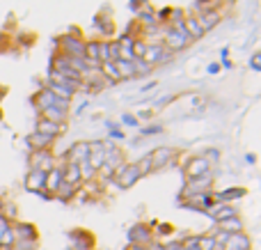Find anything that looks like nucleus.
I'll return each instance as SVG.
<instances>
[{"label":"nucleus","mask_w":261,"mask_h":250,"mask_svg":"<svg viewBox=\"0 0 261 250\" xmlns=\"http://www.w3.org/2000/svg\"><path fill=\"white\" fill-rule=\"evenodd\" d=\"M12 232H14V239H16V241H37V237H39L35 225H30V223H14Z\"/></svg>","instance_id":"1"},{"label":"nucleus","mask_w":261,"mask_h":250,"mask_svg":"<svg viewBox=\"0 0 261 250\" xmlns=\"http://www.w3.org/2000/svg\"><path fill=\"white\" fill-rule=\"evenodd\" d=\"M46 174L48 172H41V170H30L25 177V188L32 193H41L46 186Z\"/></svg>","instance_id":"2"},{"label":"nucleus","mask_w":261,"mask_h":250,"mask_svg":"<svg viewBox=\"0 0 261 250\" xmlns=\"http://www.w3.org/2000/svg\"><path fill=\"white\" fill-rule=\"evenodd\" d=\"M225 250H250V241L243 232L239 234H229L225 241Z\"/></svg>","instance_id":"3"},{"label":"nucleus","mask_w":261,"mask_h":250,"mask_svg":"<svg viewBox=\"0 0 261 250\" xmlns=\"http://www.w3.org/2000/svg\"><path fill=\"white\" fill-rule=\"evenodd\" d=\"M138 177H140L138 165H130V168H126V170H119L117 182H119V186L122 188H128V186H133V184L138 182Z\"/></svg>","instance_id":"4"},{"label":"nucleus","mask_w":261,"mask_h":250,"mask_svg":"<svg viewBox=\"0 0 261 250\" xmlns=\"http://www.w3.org/2000/svg\"><path fill=\"white\" fill-rule=\"evenodd\" d=\"M208 214H211L218 223H225V220L234 218L236 211H234V207H229V205H213L211 209H208Z\"/></svg>","instance_id":"5"},{"label":"nucleus","mask_w":261,"mask_h":250,"mask_svg":"<svg viewBox=\"0 0 261 250\" xmlns=\"http://www.w3.org/2000/svg\"><path fill=\"white\" fill-rule=\"evenodd\" d=\"M130 241H133V246H144V243L151 241V230L144 228V225H138V228L130 230Z\"/></svg>","instance_id":"6"},{"label":"nucleus","mask_w":261,"mask_h":250,"mask_svg":"<svg viewBox=\"0 0 261 250\" xmlns=\"http://www.w3.org/2000/svg\"><path fill=\"white\" fill-rule=\"evenodd\" d=\"M172 156V152L170 149H158V154H153V156H149V163L153 165V168H161V165H165L167 163V159Z\"/></svg>","instance_id":"7"},{"label":"nucleus","mask_w":261,"mask_h":250,"mask_svg":"<svg viewBox=\"0 0 261 250\" xmlns=\"http://www.w3.org/2000/svg\"><path fill=\"white\" fill-rule=\"evenodd\" d=\"M220 230H225L227 234H239V232H243V225H241L239 218H229L225 223H220Z\"/></svg>","instance_id":"8"},{"label":"nucleus","mask_w":261,"mask_h":250,"mask_svg":"<svg viewBox=\"0 0 261 250\" xmlns=\"http://www.w3.org/2000/svg\"><path fill=\"white\" fill-rule=\"evenodd\" d=\"M73 193H76V188H73L71 184H64V182H62V186L58 188V193H55V195H58L60 200L67 202V200H71V197H73Z\"/></svg>","instance_id":"9"},{"label":"nucleus","mask_w":261,"mask_h":250,"mask_svg":"<svg viewBox=\"0 0 261 250\" xmlns=\"http://www.w3.org/2000/svg\"><path fill=\"white\" fill-rule=\"evenodd\" d=\"M216 246H218L216 237H202V239H197V250H216Z\"/></svg>","instance_id":"10"},{"label":"nucleus","mask_w":261,"mask_h":250,"mask_svg":"<svg viewBox=\"0 0 261 250\" xmlns=\"http://www.w3.org/2000/svg\"><path fill=\"white\" fill-rule=\"evenodd\" d=\"M14 250H37V241H16Z\"/></svg>","instance_id":"11"},{"label":"nucleus","mask_w":261,"mask_h":250,"mask_svg":"<svg viewBox=\"0 0 261 250\" xmlns=\"http://www.w3.org/2000/svg\"><path fill=\"white\" fill-rule=\"evenodd\" d=\"M245 191H227V193H222V197L225 200H234V197H241Z\"/></svg>","instance_id":"12"},{"label":"nucleus","mask_w":261,"mask_h":250,"mask_svg":"<svg viewBox=\"0 0 261 250\" xmlns=\"http://www.w3.org/2000/svg\"><path fill=\"white\" fill-rule=\"evenodd\" d=\"M3 207H5V202H3V200H0V214H3Z\"/></svg>","instance_id":"13"},{"label":"nucleus","mask_w":261,"mask_h":250,"mask_svg":"<svg viewBox=\"0 0 261 250\" xmlns=\"http://www.w3.org/2000/svg\"><path fill=\"white\" fill-rule=\"evenodd\" d=\"M0 117H3V113H0Z\"/></svg>","instance_id":"14"}]
</instances>
